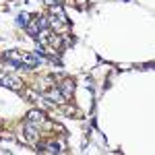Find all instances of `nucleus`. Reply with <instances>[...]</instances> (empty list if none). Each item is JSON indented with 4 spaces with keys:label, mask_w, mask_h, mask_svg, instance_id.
I'll return each mask as SVG.
<instances>
[{
    "label": "nucleus",
    "mask_w": 155,
    "mask_h": 155,
    "mask_svg": "<svg viewBox=\"0 0 155 155\" xmlns=\"http://www.w3.org/2000/svg\"><path fill=\"white\" fill-rule=\"evenodd\" d=\"M44 120V116H41V112H37V110H33V112H29V122H33V124H37V122H41Z\"/></svg>",
    "instance_id": "obj_5"
},
{
    "label": "nucleus",
    "mask_w": 155,
    "mask_h": 155,
    "mask_svg": "<svg viewBox=\"0 0 155 155\" xmlns=\"http://www.w3.org/2000/svg\"><path fill=\"white\" fill-rule=\"evenodd\" d=\"M46 2H48L50 6H54V4H60V2H62V0H46Z\"/></svg>",
    "instance_id": "obj_7"
},
{
    "label": "nucleus",
    "mask_w": 155,
    "mask_h": 155,
    "mask_svg": "<svg viewBox=\"0 0 155 155\" xmlns=\"http://www.w3.org/2000/svg\"><path fill=\"white\" fill-rule=\"evenodd\" d=\"M0 85H2V87H8L12 91L21 89V81L15 79V77H11V74H0Z\"/></svg>",
    "instance_id": "obj_1"
},
{
    "label": "nucleus",
    "mask_w": 155,
    "mask_h": 155,
    "mask_svg": "<svg viewBox=\"0 0 155 155\" xmlns=\"http://www.w3.org/2000/svg\"><path fill=\"white\" fill-rule=\"evenodd\" d=\"M72 91H74V85H72L71 81H64V83L60 85V93H62L64 99H68V97L72 95Z\"/></svg>",
    "instance_id": "obj_3"
},
{
    "label": "nucleus",
    "mask_w": 155,
    "mask_h": 155,
    "mask_svg": "<svg viewBox=\"0 0 155 155\" xmlns=\"http://www.w3.org/2000/svg\"><path fill=\"white\" fill-rule=\"evenodd\" d=\"M25 137H27L29 143H35L37 141V128L31 126V124H27V126H25Z\"/></svg>",
    "instance_id": "obj_4"
},
{
    "label": "nucleus",
    "mask_w": 155,
    "mask_h": 155,
    "mask_svg": "<svg viewBox=\"0 0 155 155\" xmlns=\"http://www.w3.org/2000/svg\"><path fill=\"white\" fill-rule=\"evenodd\" d=\"M19 23H21V25H27V15H19Z\"/></svg>",
    "instance_id": "obj_6"
},
{
    "label": "nucleus",
    "mask_w": 155,
    "mask_h": 155,
    "mask_svg": "<svg viewBox=\"0 0 155 155\" xmlns=\"http://www.w3.org/2000/svg\"><path fill=\"white\" fill-rule=\"evenodd\" d=\"M19 60L25 64V68H35L37 64H39V58H37V56H33V54H21V56H19Z\"/></svg>",
    "instance_id": "obj_2"
}]
</instances>
